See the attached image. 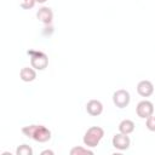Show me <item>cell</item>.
I'll list each match as a JSON object with an SVG mask.
<instances>
[{
  "instance_id": "cell-1",
  "label": "cell",
  "mask_w": 155,
  "mask_h": 155,
  "mask_svg": "<svg viewBox=\"0 0 155 155\" xmlns=\"http://www.w3.org/2000/svg\"><path fill=\"white\" fill-rule=\"evenodd\" d=\"M22 133L39 143H45L51 139V131L44 125H28L22 128Z\"/></svg>"
},
{
  "instance_id": "cell-2",
  "label": "cell",
  "mask_w": 155,
  "mask_h": 155,
  "mask_svg": "<svg viewBox=\"0 0 155 155\" xmlns=\"http://www.w3.org/2000/svg\"><path fill=\"white\" fill-rule=\"evenodd\" d=\"M103 136H104V130L102 127L92 126L85 132L82 140L87 148H96L99 144V142L102 140Z\"/></svg>"
},
{
  "instance_id": "cell-3",
  "label": "cell",
  "mask_w": 155,
  "mask_h": 155,
  "mask_svg": "<svg viewBox=\"0 0 155 155\" xmlns=\"http://www.w3.org/2000/svg\"><path fill=\"white\" fill-rule=\"evenodd\" d=\"M27 53L30 56V64L35 70H44L48 65V57L46 53L36 50H29Z\"/></svg>"
},
{
  "instance_id": "cell-4",
  "label": "cell",
  "mask_w": 155,
  "mask_h": 155,
  "mask_svg": "<svg viewBox=\"0 0 155 155\" xmlns=\"http://www.w3.org/2000/svg\"><path fill=\"white\" fill-rule=\"evenodd\" d=\"M130 101H131V96H130V92L126 90L121 88L113 93V103L120 109L126 108L130 104Z\"/></svg>"
},
{
  "instance_id": "cell-5",
  "label": "cell",
  "mask_w": 155,
  "mask_h": 155,
  "mask_svg": "<svg viewBox=\"0 0 155 155\" xmlns=\"http://www.w3.org/2000/svg\"><path fill=\"white\" fill-rule=\"evenodd\" d=\"M136 113L137 116H139L140 119H148L154 113V104L147 99L140 101L136 107Z\"/></svg>"
},
{
  "instance_id": "cell-6",
  "label": "cell",
  "mask_w": 155,
  "mask_h": 155,
  "mask_svg": "<svg viewBox=\"0 0 155 155\" xmlns=\"http://www.w3.org/2000/svg\"><path fill=\"white\" fill-rule=\"evenodd\" d=\"M113 147L119 149V150H126L130 148L131 144V139L128 137V134H124V133H117L113 137Z\"/></svg>"
},
{
  "instance_id": "cell-7",
  "label": "cell",
  "mask_w": 155,
  "mask_h": 155,
  "mask_svg": "<svg viewBox=\"0 0 155 155\" xmlns=\"http://www.w3.org/2000/svg\"><path fill=\"white\" fill-rule=\"evenodd\" d=\"M137 92L142 97H150L154 93V85L149 80H142L137 85Z\"/></svg>"
},
{
  "instance_id": "cell-8",
  "label": "cell",
  "mask_w": 155,
  "mask_h": 155,
  "mask_svg": "<svg viewBox=\"0 0 155 155\" xmlns=\"http://www.w3.org/2000/svg\"><path fill=\"white\" fill-rule=\"evenodd\" d=\"M36 18L44 23V24H50L53 19V12L50 7L47 6H42L41 8H39V11L36 12Z\"/></svg>"
},
{
  "instance_id": "cell-9",
  "label": "cell",
  "mask_w": 155,
  "mask_h": 155,
  "mask_svg": "<svg viewBox=\"0 0 155 155\" xmlns=\"http://www.w3.org/2000/svg\"><path fill=\"white\" fill-rule=\"evenodd\" d=\"M86 111L91 116H98L103 113V104L97 99H91L86 104Z\"/></svg>"
},
{
  "instance_id": "cell-10",
  "label": "cell",
  "mask_w": 155,
  "mask_h": 155,
  "mask_svg": "<svg viewBox=\"0 0 155 155\" xmlns=\"http://www.w3.org/2000/svg\"><path fill=\"white\" fill-rule=\"evenodd\" d=\"M19 78H21L24 82H31V81H34V80L36 79V71H35V69H34L33 67H31V68L24 67V68H22L21 71H19Z\"/></svg>"
},
{
  "instance_id": "cell-11",
  "label": "cell",
  "mask_w": 155,
  "mask_h": 155,
  "mask_svg": "<svg viewBox=\"0 0 155 155\" xmlns=\"http://www.w3.org/2000/svg\"><path fill=\"white\" fill-rule=\"evenodd\" d=\"M119 131L124 134H130L134 131V122L130 119H125L119 124Z\"/></svg>"
},
{
  "instance_id": "cell-12",
  "label": "cell",
  "mask_w": 155,
  "mask_h": 155,
  "mask_svg": "<svg viewBox=\"0 0 155 155\" xmlns=\"http://www.w3.org/2000/svg\"><path fill=\"white\" fill-rule=\"evenodd\" d=\"M86 154L92 155L93 151L91 149H88L87 147L86 148L85 147H74L70 150V155H86Z\"/></svg>"
},
{
  "instance_id": "cell-13",
  "label": "cell",
  "mask_w": 155,
  "mask_h": 155,
  "mask_svg": "<svg viewBox=\"0 0 155 155\" xmlns=\"http://www.w3.org/2000/svg\"><path fill=\"white\" fill-rule=\"evenodd\" d=\"M16 154L17 155H33V149L28 144H22L17 148Z\"/></svg>"
},
{
  "instance_id": "cell-14",
  "label": "cell",
  "mask_w": 155,
  "mask_h": 155,
  "mask_svg": "<svg viewBox=\"0 0 155 155\" xmlns=\"http://www.w3.org/2000/svg\"><path fill=\"white\" fill-rule=\"evenodd\" d=\"M36 0H21L19 4H21V7L24 8V10H29V8H33L34 5H35Z\"/></svg>"
},
{
  "instance_id": "cell-15",
  "label": "cell",
  "mask_w": 155,
  "mask_h": 155,
  "mask_svg": "<svg viewBox=\"0 0 155 155\" xmlns=\"http://www.w3.org/2000/svg\"><path fill=\"white\" fill-rule=\"evenodd\" d=\"M145 126H147V128L149 130V131H151V132H155V116H149L148 119H147V122H145Z\"/></svg>"
},
{
  "instance_id": "cell-16",
  "label": "cell",
  "mask_w": 155,
  "mask_h": 155,
  "mask_svg": "<svg viewBox=\"0 0 155 155\" xmlns=\"http://www.w3.org/2000/svg\"><path fill=\"white\" fill-rule=\"evenodd\" d=\"M53 154H54V153H53L52 150H48V149H47V150L41 151V155H53Z\"/></svg>"
},
{
  "instance_id": "cell-17",
  "label": "cell",
  "mask_w": 155,
  "mask_h": 155,
  "mask_svg": "<svg viewBox=\"0 0 155 155\" xmlns=\"http://www.w3.org/2000/svg\"><path fill=\"white\" fill-rule=\"evenodd\" d=\"M47 0H36V2H39V4H45Z\"/></svg>"
}]
</instances>
